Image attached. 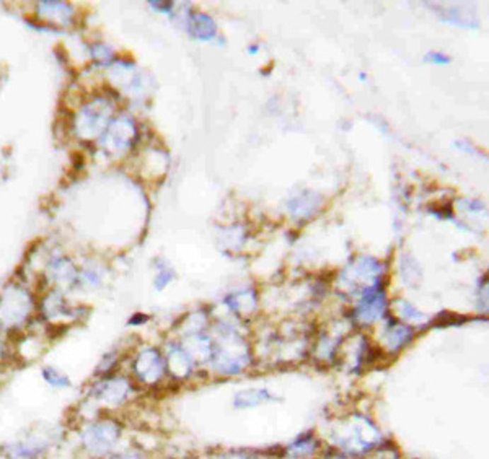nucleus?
Wrapping results in <instances>:
<instances>
[{
    "mask_svg": "<svg viewBox=\"0 0 489 459\" xmlns=\"http://www.w3.org/2000/svg\"><path fill=\"white\" fill-rule=\"evenodd\" d=\"M120 436V426L111 420H101V422L90 424L84 431V445L90 453L103 455L115 445Z\"/></svg>",
    "mask_w": 489,
    "mask_h": 459,
    "instance_id": "nucleus-1",
    "label": "nucleus"
},
{
    "mask_svg": "<svg viewBox=\"0 0 489 459\" xmlns=\"http://www.w3.org/2000/svg\"><path fill=\"white\" fill-rule=\"evenodd\" d=\"M127 383H116V380H111L103 383V385L96 390V394H93V396L98 399L100 402L110 404V406H117V404H121L127 397Z\"/></svg>",
    "mask_w": 489,
    "mask_h": 459,
    "instance_id": "nucleus-2",
    "label": "nucleus"
},
{
    "mask_svg": "<svg viewBox=\"0 0 489 459\" xmlns=\"http://www.w3.org/2000/svg\"><path fill=\"white\" fill-rule=\"evenodd\" d=\"M384 308H385L384 295L370 294L367 295V298L362 301V305L359 306V318L365 323H370L380 318L381 313H384Z\"/></svg>",
    "mask_w": 489,
    "mask_h": 459,
    "instance_id": "nucleus-3",
    "label": "nucleus"
},
{
    "mask_svg": "<svg viewBox=\"0 0 489 459\" xmlns=\"http://www.w3.org/2000/svg\"><path fill=\"white\" fill-rule=\"evenodd\" d=\"M267 399H271L270 394L265 390H250L245 393H240L235 399V406L243 409V407H253L258 406L260 402H265Z\"/></svg>",
    "mask_w": 489,
    "mask_h": 459,
    "instance_id": "nucleus-4",
    "label": "nucleus"
},
{
    "mask_svg": "<svg viewBox=\"0 0 489 459\" xmlns=\"http://www.w3.org/2000/svg\"><path fill=\"white\" fill-rule=\"evenodd\" d=\"M413 336L411 329L400 326V324H395L393 327H390L389 337H386V344L391 350H398L403 345L410 342V339Z\"/></svg>",
    "mask_w": 489,
    "mask_h": 459,
    "instance_id": "nucleus-5",
    "label": "nucleus"
},
{
    "mask_svg": "<svg viewBox=\"0 0 489 459\" xmlns=\"http://www.w3.org/2000/svg\"><path fill=\"white\" fill-rule=\"evenodd\" d=\"M195 21L197 28V36L202 37V40H211V37L216 35V25H214V21L206 17V15H197Z\"/></svg>",
    "mask_w": 489,
    "mask_h": 459,
    "instance_id": "nucleus-6",
    "label": "nucleus"
},
{
    "mask_svg": "<svg viewBox=\"0 0 489 459\" xmlns=\"http://www.w3.org/2000/svg\"><path fill=\"white\" fill-rule=\"evenodd\" d=\"M45 378L46 381L52 385L54 388H64V386H69L71 383H69V378L67 376H62L56 373L54 370H50V371H45Z\"/></svg>",
    "mask_w": 489,
    "mask_h": 459,
    "instance_id": "nucleus-7",
    "label": "nucleus"
},
{
    "mask_svg": "<svg viewBox=\"0 0 489 459\" xmlns=\"http://www.w3.org/2000/svg\"><path fill=\"white\" fill-rule=\"evenodd\" d=\"M426 61L432 64H449L450 57L444 56V54H440V52H429L426 56Z\"/></svg>",
    "mask_w": 489,
    "mask_h": 459,
    "instance_id": "nucleus-8",
    "label": "nucleus"
},
{
    "mask_svg": "<svg viewBox=\"0 0 489 459\" xmlns=\"http://www.w3.org/2000/svg\"><path fill=\"white\" fill-rule=\"evenodd\" d=\"M113 459H141V458H137L136 455H131V453H126V455H117Z\"/></svg>",
    "mask_w": 489,
    "mask_h": 459,
    "instance_id": "nucleus-9",
    "label": "nucleus"
}]
</instances>
